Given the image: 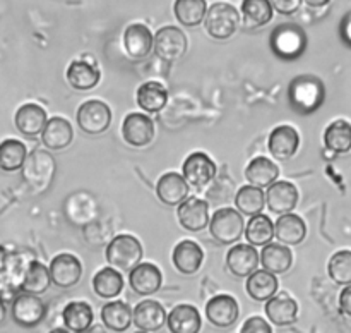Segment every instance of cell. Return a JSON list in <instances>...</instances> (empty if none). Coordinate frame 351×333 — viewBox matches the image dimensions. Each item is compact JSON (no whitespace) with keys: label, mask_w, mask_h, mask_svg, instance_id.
I'll return each mask as SVG.
<instances>
[{"label":"cell","mask_w":351,"mask_h":333,"mask_svg":"<svg viewBox=\"0 0 351 333\" xmlns=\"http://www.w3.org/2000/svg\"><path fill=\"white\" fill-rule=\"evenodd\" d=\"M21 170H23L24 182L29 185L31 191L41 194L50 187L55 177V170H57V163L48 151L34 150L27 154Z\"/></svg>","instance_id":"cell-1"},{"label":"cell","mask_w":351,"mask_h":333,"mask_svg":"<svg viewBox=\"0 0 351 333\" xmlns=\"http://www.w3.org/2000/svg\"><path fill=\"white\" fill-rule=\"evenodd\" d=\"M324 84L321 79L312 78V76L295 78L288 89L291 106L302 113H311L317 110L324 102Z\"/></svg>","instance_id":"cell-2"},{"label":"cell","mask_w":351,"mask_h":333,"mask_svg":"<svg viewBox=\"0 0 351 333\" xmlns=\"http://www.w3.org/2000/svg\"><path fill=\"white\" fill-rule=\"evenodd\" d=\"M105 256L108 264H112L113 268L130 271L143 260V246L134 236L122 233V236H115L110 240L108 246H106Z\"/></svg>","instance_id":"cell-3"},{"label":"cell","mask_w":351,"mask_h":333,"mask_svg":"<svg viewBox=\"0 0 351 333\" xmlns=\"http://www.w3.org/2000/svg\"><path fill=\"white\" fill-rule=\"evenodd\" d=\"M204 24L209 36H213L215 40H228L239 30L240 16L233 5L218 2L209 7Z\"/></svg>","instance_id":"cell-4"},{"label":"cell","mask_w":351,"mask_h":333,"mask_svg":"<svg viewBox=\"0 0 351 333\" xmlns=\"http://www.w3.org/2000/svg\"><path fill=\"white\" fill-rule=\"evenodd\" d=\"M245 222L235 208H219L209 222V232L219 244H233L243 236Z\"/></svg>","instance_id":"cell-5"},{"label":"cell","mask_w":351,"mask_h":333,"mask_svg":"<svg viewBox=\"0 0 351 333\" xmlns=\"http://www.w3.org/2000/svg\"><path fill=\"white\" fill-rule=\"evenodd\" d=\"M77 126L86 134H103L112 124V110L99 100H88L77 110Z\"/></svg>","instance_id":"cell-6"},{"label":"cell","mask_w":351,"mask_h":333,"mask_svg":"<svg viewBox=\"0 0 351 333\" xmlns=\"http://www.w3.org/2000/svg\"><path fill=\"white\" fill-rule=\"evenodd\" d=\"M187 51V36L175 26H165L154 34V54L161 60L173 62L182 58Z\"/></svg>","instance_id":"cell-7"},{"label":"cell","mask_w":351,"mask_h":333,"mask_svg":"<svg viewBox=\"0 0 351 333\" xmlns=\"http://www.w3.org/2000/svg\"><path fill=\"white\" fill-rule=\"evenodd\" d=\"M64 211L71 223L77 227H88L98 216V201L89 192H74L65 199Z\"/></svg>","instance_id":"cell-8"},{"label":"cell","mask_w":351,"mask_h":333,"mask_svg":"<svg viewBox=\"0 0 351 333\" xmlns=\"http://www.w3.org/2000/svg\"><path fill=\"white\" fill-rule=\"evenodd\" d=\"M47 314V306L38 295L34 294H19L12 302V318L14 321L24 328H33L40 325Z\"/></svg>","instance_id":"cell-9"},{"label":"cell","mask_w":351,"mask_h":333,"mask_svg":"<svg viewBox=\"0 0 351 333\" xmlns=\"http://www.w3.org/2000/svg\"><path fill=\"white\" fill-rule=\"evenodd\" d=\"M271 47L281 58H295L304 51L305 34L297 26H280L271 36Z\"/></svg>","instance_id":"cell-10"},{"label":"cell","mask_w":351,"mask_h":333,"mask_svg":"<svg viewBox=\"0 0 351 333\" xmlns=\"http://www.w3.org/2000/svg\"><path fill=\"white\" fill-rule=\"evenodd\" d=\"M50 275L51 282L60 288H71L81 280L82 277V264L77 256L69 253L57 254L50 261Z\"/></svg>","instance_id":"cell-11"},{"label":"cell","mask_w":351,"mask_h":333,"mask_svg":"<svg viewBox=\"0 0 351 333\" xmlns=\"http://www.w3.org/2000/svg\"><path fill=\"white\" fill-rule=\"evenodd\" d=\"M122 136L127 144L134 148H143L149 144L154 137V122L146 113H129L123 119Z\"/></svg>","instance_id":"cell-12"},{"label":"cell","mask_w":351,"mask_h":333,"mask_svg":"<svg viewBox=\"0 0 351 333\" xmlns=\"http://www.w3.org/2000/svg\"><path fill=\"white\" fill-rule=\"evenodd\" d=\"M123 48L132 60H144L154 48V36L144 24H130L123 31Z\"/></svg>","instance_id":"cell-13"},{"label":"cell","mask_w":351,"mask_h":333,"mask_svg":"<svg viewBox=\"0 0 351 333\" xmlns=\"http://www.w3.org/2000/svg\"><path fill=\"white\" fill-rule=\"evenodd\" d=\"M216 163L202 151H195L184 161V177L194 187H204L215 179Z\"/></svg>","instance_id":"cell-14"},{"label":"cell","mask_w":351,"mask_h":333,"mask_svg":"<svg viewBox=\"0 0 351 333\" xmlns=\"http://www.w3.org/2000/svg\"><path fill=\"white\" fill-rule=\"evenodd\" d=\"M134 325L141 330V332H158L163 328L168 321V314L165 311L163 304L158 301L147 299V301L139 302L136 309L132 311Z\"/></svg>","instance_id":"cell-15"},{"label":"cell","mask_w":351,"mask_h":333,"mask_svg":"<svg viewBox=\"0 0 351 333\" xmlns=\"http://www.w3.org/2000/svg\"><path fill=\"white\" fill-rule=\"evenodd\" d=\"M239 302L228 294H219L206 304V318L218 328H228L239 318Z\"/></svg>","instance_id":"cell-16"},{"label":"cell","mask_w":351,"mask_h":333,"mask_svg":"<svg viewBox=\"0 0 351 333\" xmlns=\"http://www.w3.org/2000/svg\"><path fill=\"white\" fill-rule=\"evenodd\" d=\"M178 222L189 232H201L209 225V206L204 199L187 198L178 206Z\"/></svg>","instance_id":"cell-17"},{"label":"cell","mask_w":351,"mask_h":333,"mask_svg":"<svg viewBox=\"0 0 351 333\" xmlns=\"http://www.w3.org/2000/svg\"><path fill=\"white\" fill-rule=\"evenodd\" d=\"M259 253L252 244H237L226 254V264L228 270L235 277L245 278L252 275L259 266Z\"/></svg>","instance_id":"cell-18"},{"label":"cell","mask_w":351,"mask_h":333,"mask_svg":"<svg viewBox=\"0 0 351 333\" xmlns=\"http://www.w3.org/2000/svg\"><path fill=\"white\" fill-rule=\"evenodd\" d=\"M156 194L163 205L180 206L189 198V182L177 172H167L158 181Z\"/></svg>","instance_id":"cell-19"},{"label":"cell","mask_w":351,"mask_h":333,"mask_svg":"<svg viewBox=\"0 0 351 333\" xmlns=\"http://www.w3.org/2000/svg\"><path fill=\"white\" fill-rule=\"evenodd\" d=\"M130 287L139 295H151L158 292L163 284L161 270L153 263H139L129 273Z\"/></svg>","instance_id":"cell-20"},{"label":"cell","mask_w":351,"mask_h":333,"mask_svg":"<svg viewBox=\"0 0 351 333\" xmlns=\"http://www.w3.org/2000/svg\"><path fill=\"white\" fill-rule=\"evenodd\" d=\"M267 208L278 215H287L295 209L298 203V189L291 182L278 181L269 185L266 192Z\"/></svg>","instance_id":"cell-21"},{"label":"cell","mask_w":351,"mask_h":333,"mask_svg":"<svg viewBox=\"0 0 351 333\" xmlns=\"http://www.w3.org/2000/svg\"><path fill=\"white\" fill-rule=\"evenodd\" d=\"M47 122V112L36 103H24L17 108L16 117H14L17 130L27 137H34L43 133Z\"/></svg>","instance_id":"cell-22"},{"label":"cell","mask_w":351,"mask_h":333,"mask_svg":"<svg viewBox=\"0 0 351 333\" xmlns=\"http://www.w3.org/2000/svg\"><path fill=\"white\" fill-rule=\"evenodd\" d=\"M171 260L182 275H194L204 261V251L194 240H182L175 246Z\"/></svg>","instance_id":"cell-23"},{"label":"cell","mask_w":351,"mask_h":333,"mask_svg":"<svg viewBox=\"0 0 351 333\" xmlns=\"http://www.w3.org/2000/svg\"><path fill=\"white\" fill-rule=\"evenodd\" d=\"M300 144V136L291 126H278L269 134V151L278 160H288L293 157Z\"/></svg>","instance_id":"cell-24"},{"label":"cell","mask_w":351,"mask_h":333,"mask_svg":"<svg viewBox=\"0 0 351 333\" xmlns=\"http://www.w3.org/2000/svg\"><path fill=\"white\" fill-rule=\"evenodd\" d=\"M167 325L171 333H199L202 326L201 312L195 306L178 304L168 314Z\"/></svg>","instance_id":"cell-25"},{"label":"cell","mask_w":351,"mask_h":333,"mask_svg":"<svg viewBox=\"0 0 351 333\" xmlns=\"http://www.w3.org/2000/svg\"><path fill=\"white\" fill-rule=\"evenodd\" d=\"M74 139V130H72L71 122L64 117H51L45 126L43 133H41V143L48 148V150H64Z\"/></svg>","instance_id":"cell-26"},{"label":"cell","mask_w":351,"mask_h":333,"mask_svg":"<svg viewBox=\"0 0 351 333\" xmlns=\"http://www.w3.org/2000/svg\"><path fill=\"white\" fill-rule=\"evenodd\" d=\"M266 314L274 325L288 326L297 321L298 304L293 297L288 294H276L271 297L266 304Z\"/></svg>","instance_id":"cell-27"},{"label":"cell","mask_w":351,"mask_h":333,"mask_svg":"<svg viewBox=\"0 0 351 333\" xmlns=\"http://www.w3.org/2000/svg\"><path fill=\"white\" fill-rule=\"evenodd\" d=\"M98 67L93 62L86 60V58H79V60H72L67 69V81L69 84L79 91H86V89L95 88L99 82Z\"/></svg>","instance_id":"cell-28"},{"label":"cell","mask_w":351,"mask_h":333,"mask_svg":"<svg viewBox=\"0 0 351 333\" xmlns=\"http://www.w3.org/2000/svg\"><path fill=\"white\" fill-rule=\"evenodd\" d=\"M278 175H280L278 165L266 157L254 158L245 168V179L250 182V185L261 189L273 185L278 181Z\"/></svg>","instance_id":"cell-29"},{"label":"cell","mask_w":351,"mask_h":333,"mask_svg":"<svg viewBox=\"0 0 351 333\" xmlns=\"http://www.w3.org/2000/svg\"><path fill=\"white\" fill-rule=\"evenodd\" d=\"M274 227H276V239L287 246H298L307 236V225L295 213L281 215L274 223Z\"/></svg>","instance_id":"cell-30"},{"label":"cell","mask_w":351,"mask_h":333,"mask_svg":"<svg viewBox=\"0 0 351 333\" xmlns=\"http://www.w3.org/2000/svg\"><path fill=\"white\" fill-rule=\"evenodd\" d=\"M101 321L105 328H108L110 332L123 333L134 323L132 309L129 308V304L122 301L108 302L101 309Z\"/></svg>","instance_id":"cell-31"},{"label":"cell","mask_w":351,"mask_h":333,"mask_svg":"<svg viewBox=\"0 0 351 333\" xmlns=\"http://www.w3.org/2000/svg\"><path fill=\"white\" fill-rule=\"evenodd\" d=\"M291 263H293L291 251L283 244L269 242L261 251V264L264 266V270L271 271V273H287L291 268Z\"/></svg>","instance_id":"cell-32"},{"label":"cell","mask_w":351,"mask_h":333,"mask_svg":"<svg viewBox=\"0 0 351 333\" xmlns=\"http://www.w3.org/2000/svg\"><path fill=\"white\" fill-rule=\"evenodd\" d=\"M62 318H64V323L69 332L84 333L86 330H89L93 326L95 314H93V308L88 302L74 301L65 306L64 312H62Z\"/></svg>","instance_id":"cell-33"},{"label":"cell","mask_w":351,"mask_h":333,"mask_svg":"<svg viewBox=\"0 0 351 333\" xmlns=\"http://www.w3.org/2000/svg\"><path fill=\"white\" fill-rule=\"evenodd\" d=\"M51 275L50 268L45 266L40 261H31L26 266L23 273V282H21V288L27 294L40 295L50 288Z\"/></svg>","instance_id":"cell-34"},{"label":"cell","mask_w":351,"mask_h":333,"mask_svg":"<svg viewBox=\"0 0 351 333\" xmlns=\"http://www.w3.org/2000/svg\"><path fill=\"white\" fill-rule=\"evenodd\" d=\"M168 102V91L161 82L158 81H147L139 86L137 89V105L144 110V112L156 113L165 108Z\"/></svg>","instance_id":"cell-35"},{"label":"cell","mask_w":351,"mask_h":333,"mask_svg":"<svg viewBox=\"0 0 351 333\" xmlns=\"http://www.w3.org/2000/svg\"><path fill=\"white\" fill-rule=\"evenodd\" d=\"M278 292V278L267 270H256L247 277V294L254 301H269Z\"/></svg>","instance_id":"cell-36"},{"label":"cell","mask_w":351,"mask_h":333,"mask_svg":"<svg viewBox=\"0 0 351 333\" xmlns=\"http://www.w3.org/2000/svg\"><path fill=\"white\" fill-rule=\"evenodd\" d=\"M173 12L184 26H199L208 16V3L206 0H175Z\"/></svg>","instance_id":"cell-37"},{"label":"cell","mask_w":351,"mask_h":333,"mask_svg":"<svg viewBox=\"0 0 351 333\" xmlns=\"http://www.w3.org/2000/svg\"><path fill=\"white\" fill-rule=\"evenodd\" d=\"M26 144L19 139H5L0 143V170L17 172L27 158Z\"/></svg>","instance_id":"cell-38"},{"label":"cell","mask_w":351,"mask_h":333,"mask_svg":"<svg viewBox=\"0 0 351 333\" xmlns=\"http://www.w3.org/2000/svg\"><path fill=\"white\" fill-rule=\"evenodd\" d=\"M245 237L252 246H267L276 237V227L271 222L269 216L254 215L245 227Z\"/></svg>","instance_id":"cell-39"},{"label":"cell","mask_w":351,"mask_h":333,"mask_svg":"<svg viewBox=\"0 0 351 333\" xmlns=\"http://www.w3.org/2000/svg\"><path fill=\"white\" fill-rule=\"evenodd\" d=\"M93 288L103 299L117 297L123 290V278L115 268H101L93 277Z\"/></svg>","instance_id":"cell-40"},{"label":"cell","mask_w":351,"mask_h":333,"mask_svg":"<svg viewBox=\"0 0 351 333\" xmlns=\"http://www.w3.org/2000/svg\"><path fill=\"white\" fill-rule=\"evenodd\" d=\"M324 144L332 153H348L351 150V124L335 120L324 133Z\"/></svg>","instance_id":"cell-41"},{"label":"cell","mask_w":351,"mask_h":333,"mask_svg":"<svg viewBox=\"0 0 351 333\" xmlns=\"http://www.w3.org/2000/svg\"><path fill=\"white\" fill-rule=\"evenodd\" d=\"M264 205H266V194L256 185H243L235 196V206L243 215H259L264 209Z\"/></svg>","instance_id":"cell-42"},{"label":"cell","mask_w":351,"mask_h":333,"mask_svg":"<svg viewBox=\"0 0 351 333\" xmlns=\"http://www.w3.org/2000/svg\"><path fill=\"white\" fill-rule=\"evenodd\" d=\"M242 14L247 27L264 26L273 19V5L271 0H243Z\"/></svg>","instance_id":"cell-43"},{"label":"cell","mask_w":351,"mask_h":333,"mask_svg":"<svg viewBox=\"0 0 351 333\" xmlns=\"http://www.w3.org/2000/svg\"><path fill=\"white\" fill-rule=\"evenodd\" d=\"M329 277L339 285H351V251L343 249L332 254L328 264Z\"/></svg>","instance_id":"cell-44"},{"label":"cell","mask_w":351,"mask_h":333,"mask_svg":"<svg viewBox=\"0 0 351 333\" xmlns=\"http://www.w3.org/2000/svg\"><path fill=\"white\" fill-rule=\"evenodd\" d=\"M240 333H273L269 323L261 316H250L240 328Z\"/></svg>","instance_id":"cell-45"},{"label":"cell","mask_w":351,"mask_h":333,"mask_svg":"<svg viewBox=\"0 0 351 333\" xmlns=\"http://www.w3.org/2000/svg\"><path fill=\"white\" fill-rule=\"evenodd\" d=\"M302 2H304V0H271V5H273V9H276L278 12L283 14V16H290V14H295L300 9Z\"/></svg>","instance_id":"cell-46"},{"label":"cell","mask_w":351,"mask_h":333,"mask_svg":"<svg viewBox=\"0 0 351 333\" xmlns=\"http://www.w3.org/2000/svg\"><path fill=\"white\" fill-rule=\"evenodd\" d=\"M339 309H341L343 314L351 318V285H346L339 294Z\"/></svg>","instance_id":"cell-47"},{"label":"cell","mask_w":351,"mask_h":333,"mask_svg":"<svg viewBox=\"0 0 351 333\" xmlns=\"http://www.w3.org/2000/svg\"><path fill=\"white\" fill-rule=\"evenodd\" d=\"M341 33H343V38H345V40L351 45V12L345 17V21H343Z\"/></svg>","instance_id":"cell-48"},{"label":"cell","mask_w":351,"mask_h":333,"mask_svg":"<svg viewBox=\"0 0 351 333\" xmlns=\"http://www.w3.org/2000/svg\"><path fill=\"white\" fill-rule=\"evenodd\" d=\"M304 2L307 3L308 7H324V5H328L331 0H304Z\"/></svg>","instance_id":"cell-49"},{"label":"cell","mask_w":351,"mask_h":333,"mask_svg":"<svg viewBox=\"0 0 351 333\" xmlns=\"http://www.w3.org/2000/svg\"><path fill=\"white\" fill-rule=\"evenodd\" d=\"M7 318V308H5V302H3V299L0 297V323L5 321Z\"/></svg>","instance_id":"cell-50"},{"label":"cell","mask_w":351,"mask_h":333,"mask_svg":"<svg viewBox=\"0 0 351 333\" xmlns=\"http://www.w3.org/2000/svg\"><path fill=\"white\" fill-rule=\"evenodd\" d=\"M84 333H106V332H105V328H103V326H99V325H93L91 328L86 330Z\"/></svg>","instance_id":"cell-51"},{"label":"cell","mask_w":351,"mask_h":333,"mask_svg":"<svg viewBox=\"0 0 351 333\" xmlns=\"http://www.w3.org/2000/svg\"><path fill=\"white\" fill-rule=\"evenodd\" d=\"M50 333H71V332H67V330H62V328H57V330H51Z\"/></svg>","instance_id":"cell-52"},{"label":"cell","mask_w":351,"mask_h":333,"mask_svg":"<svg viewBox=\"0 0 351 333\" xmlns=\"http://www.w3.org/2000/svg\"><path fill=\"white\" fill-rule=\"evenodd\" d=\"M136 333H147V332H136Z\"/></svg>","instance_id":"cell-53"}]
</instances>
